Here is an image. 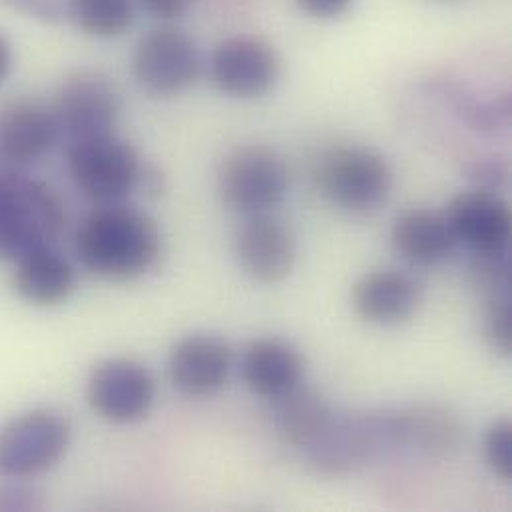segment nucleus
<instances>
[{
  "instance_id": "nucleus-30",
  "label": "nucleus",
  "mask_w": 512,
  "mask_h": 512,
  "mask_svg": "<svg viewBox=\"0 0 512 512\" xmlns=\"http://www.w3.org/2000/svg\"><path fill=\"white\" fill-rule=\"evenodd\" d=\"M12 68V46L8 38L0 32V84L6 80Z\"/></svg>"
},
{
  "instance_id": "nucleus-17",
  "label": "nucleus",
  "mask_w": 512,
  "mask_h": 512,
  "mask_svg": "<svg viewBox=\"0 0 512 512\" xmlns=\"http://www.w3.org/2000/svg\"><path fill=\"white\" fill-rule=\"evenodd\" d=\"M242 375L250 391L265 399H277L301 385L305 361L285 341L257 339L244 353Z\"/></svg>"
},
{
  "instance_id": "nucleus-29",
  "label": "nucleus",
  "mask_w": 512,
  "mask_h": 512,
  "mask_svg": "<svg viewBox=\"0 0 512 512\" xmlns=\"http://www.w3.org/2000/svg\"><path fill=\"white\" fill-rule=\"evenodd\" d=\"M34 507V501H32V491H26L22 487H8V489H2L0 491V509H6V511H12V509H30Z\"/></svg>"
},
{
  "instance_id": "nucleus-19",
  "label": "nucleus",
  "mask_w": 512,
  "mask_h": 512,
  "mask_svg": "<svg viewBox=\"0 0 512 512\" xmlns=\"http://www.w3.org/2000/svg\"><path fill=\"white\" fill-rule=\"evenodd\" d=\"M391 242L401 256L417 265H437L449 259L459 244L447 216L423 208L397 216Z\"/></svg>"
},
{
  "instance_id": "nucleus-16",
  "label": "nucleus",
  "mask_w": 512,
  "mask_h": 512,
  "mask_svg": "<svg viewBox=\"0 0 512 512\" xmlns=\"http://www.w3.org/2000/svg\"><path fill=\"white\" fill-rule=\"evenodd\" d=\"M353 307L369 323L399 325L415 315L423 301L421 283L399 269H379L353 285Z\"/></svg>"
},
{
  "instance_id": "nucleus-2",
  "label": "nucleus",
  "mask_w": 512,
  "mask_h": 512,
  "mask_svg": "<svg viewBox=\"0 0 512 512\" xmlns=\"http://www.w3.org/2000/svg\"><path fill=\"white\" fill-rule=\"evenodd\" d=\"M64 226V208L56 192L20 174L0 176V259L20 257L54 246Z\"/></svg>"
},
{
  "instance_id": "nucleus-23",
  "label": "nucleus",
  "mask_w": 512,
  "mask_h": 512,
  "mask_svg": "<svg viewBox=\"0 0 512 512\" xmlns=\"http://www.w3.org/2000/svg\"><path fill=\"white\" fill-rule=\"evenodd\" d=\"M471 277L485 299L511 295V257L509 252L473 254Z\"/></svg>"
},
{
  "instance_id": "nucleus-20",
  "label": "nucleus",
  "mask_w": 512,
  "mask_h": 512,
  "mask_svg": "<svg viewBox=\"0 0 512 512\" xmlns=\"http://www.w3.org/2000/svg\"><path fill=\"white\" fill-rule=\"evenodd\" d=\"M273 427L277 437L291 447L309 449L329 427L333 409L309 387H295L289 393L273 399Z\"/></svg>"
},
{
  "instance_id": "nucleus-10",
  "label": "nucleus",
  "mask_w": 512,
  "mask_h": 512,
  "mask_svg": "<svg viewBox=\"0 0 512 512\" xmlns=\"http://www.w3.org/2000/svg\"><path fill=\"white\" fill-rule=\"evenodd\" d=\"M88 403L110 423H134L144 419L156 399V383L150 371L132 359H108L94 367L88 379Z\"/></svg>"
},
{
  "instance_id": "nucleus-11",
  "label": "nucleus",
  "mask_w": 512,
  "mask_h": 512,
  "mask_svg": "<svg viewBox=\"0 0 512 512\" xmlns=\"http://www.w3.org/2000/svg\"><path fill=\"white\" fill-rule=\"evenodd\" d=\"M281 72L277 52L257 36H230L210 58V74L220 92L232 98H259L267 94Z\"/></svg>"
},
{
  "instance_id": "nucleus-7",
  "label": "nucleus",
  "mask_w": 512,
  "mask_h": 512,
  "mask_svg": "<svg viewBox=\"0 0 512 512\" xmlns=\"http://www.w3.org/2000/svg\"><path fill=\"white\" fill-rule=\"evenodd\" d=\"M218 192L236 214L246 218L267 214L289 192V168L271 148H236L220 164Z\"/></svg>"
},
{
  "instance_id": "nucleus-26",
  "label": "nucleus",
  "mask_w": 512,
  "mask_h": 512,
  "mask_svg": "<svg viewBox=\"0 0 512 512\" xmlns=\"http://www.w3.org/2000/svg\"><path fill=\"white\" fill-rule=\"evenodd\" d=\"M12 10H18L30 18L56 22L66 16V2L62 0H2Z\"/></svg>"
},
{
  "instance_id": "nucleus-5",
  "label": "nucleus",
  "mask_w": 512,
  "mask_h": 512,
  "mask_svg": "<svg viewBox=\"0 0 512 512\" xmlns=\"http://www.w3.org/2000/svg\"><path fill=\"white\" fill-rule=\"evenodd\" d=\"M66 166L76 188L94 204H122L140 184L144 170L138 152L112 134L70 140Z\"/></svg>"
},
{
  "instance_id": "nucleus-15",
  "label": "nucleus",
  "mask_w": 512,
  "mask_h": 512,
  "mask_svg": "<svg viewBox=\"0 0 512 512\" xmlns=\"http://www.w3.org/2000/svg\"><path fill=\"white\" fill-rule=\"evenodd\" d=\"M60 134L54 108L36 98H16L0 108V156L14 164L42 160Z\"/></svg>"
},
{
  "instance_id": "nucleus-27",
  "label": "nucleus",
  "mask_w": 512,
  "mask_h": 512,
  "mask_svg": "<svg viewBox=\"0 0 512 512\" xmlns=\"http://www.w3.org/2000/svg\"><path fill=\"white\" fill-rule=\"evenodd\" d=\"M136 4L152 18L170 22L188 14L194 0H136Z\"/></svg>"
},
{
  "instance_id": "nucleus-9",
  "label": "nucleus",
  "mask_w": 512,
  "mask_h": 512,
  "mask_svg": "<svg viewBox=\"0 0 512 512\" xmlns=\"http://www.w3.org/2000/svg\"><path fill=\"white\" fill-rule=\"evenodd\" d=\"M54 114L70 140L112 134L120 116V94L100 72H76L58 88Z\"/></svg>"
},
{
  "instance_id": "nucleus-21",
  "label": "nucleus",
  "mask_w": 512,
  "mask_h": 512,
  "mask_svg": "<svg viewBox=\"0 0 512 512\" xmlns=\"http://www.w3.org/2000/svg\"><path fill=\"white\" fill-rule=\"evenodd\" d=\"M136 6V0H66V18L88 36L116 38L132 28Z\"/></svg>"
},
{
  "instance_id": "nucleus-3",
  "label": "nucleus",
  "mask_w": 512,
  "mask_h": 512,
  "mask_svg": "<svg viewBox=\"0 0 512 512\" xmlns=\"http://www.w3.org/2000/svg\"><path fill=\"white\" fill-rule=\"evenodd\" d=\"M397 447H405V415L361 411L333 415L329 427L307 451L319 471L347 475Z\"/></svg>"
},
{
  "instance_id": "nucleus-8",
  "label": "nucleus",
  "mask_w": 512,
  "mask_h": 512,
  "mask_svg": "<svg viewBox=\"0 0 512 512\" xmlns=\"http://www.w3.org/2000/svg\"><path fill=\"white\" fill-rule=\"evenodd\" d=\"M132 72L148 94L172 98L196 84L202 72V56L194 38L184 30L160 26L138 40Z\"/></svg>"
},
{
  "instance_id": "nucleus-4",
  "label": "nucleus",
  "mask_w": 512,
  "mask_h": 512,
  "mask_svg": "<svg viewBox=\"0 0 512 512\" xmlns=\"http://www.w3.org/2000/svg\"><path fill=\"white\" fill-rule=\"evenodd\" d=\"M321 194L351 214H367L383 206L393 188L387 160L365 146H335L325 150L313 168Z\"/></svg>"
},
{
  "instance_id": "nucleus-13",
  "label": "nucleus",
  "mask_w": 512,
  "mask_h": 512,
  "mask_svg": "<svg viewBox=\"0 0 512 512\" xmlns=\"http://www.w3.org/2000/svg\"><path fill=\"white\" fill-rule=\"evenodd\" d=\"M445 216L457 242L473 254L509 252L511 208L495 192H463L451 200Z\"/></svg>"
},
{
  "instance_id": "nucleus-12",
  "label": "nucleus",
  "mask_w": 512,
  "mask_h": 512,
  "mask_svg": "<svg viewBox=\"0 0 512 512\" xmlns=\"http://www.w3.org/2000/svg\"><path fill=\"white\" fill-rule=\"evenodd\" d=\"M232 361V347L226 339L194 333L172 349L168 361L170 381L186 397H210L228 383Z\"/></svg>"
},
{
  "instance_id": "nucleus-6",
  "label": "nucleus",
  "mask_w": 512,
  "mask_h": 512,
  "mask_svg": "<svg viewBox=\"0 0 512 512\" xmlns=\"http://www.w3.org/2000/svg\"><path fill=\"white\" fill-rule=\"evenodd\" d=\"M72 439L68 417L54 409L26 411L0 427V477H38L66 455Z\"/></svg>"
},
{
  "instance_id": "nucleus-25",
  "label": "nucleus",
  "mask_w": 512,
  "mask_h": 512,
  "mask_svg": "<svg viewBox=\"0 0 512 512\" xmlns=\"http://www.w3.org/2000/svg\"><path fill=\"white\" fill-rule=\"evenodd\" d=\"M485 457L493 473L503 479H512V423L509 419H499L491 425L485 435Z\"/></svg>"
},
{
  "instance_id": "nucleus-18",
  "label": "nucleus",
  "mask_w": 512,
  "mask_h": 512,
  "mask_svg": "<svg viewBox=\"0 0 512 512\" xmlns=\"http://www.w3.org/2000/svg\"><path fill=\"white\" fill-rule=\"evenodd\" d=\"M14 289L30 305L52 307L64 303L76 287L72 263L54 246L38 248L16 261Z\"/></svg>"
},
{
  "instance_id": "nucleus-28",
  "label": "nucleus",
  "mask_w": 512,
  "mask_h": 512,
  "mask_svg": "<svg viewBox=\"0 0 512 512\" xmlns=\"http://www.w3.org/2000/svg\"><path fill=\"white\" fill-rule=\"evenodd\" d=\"M353 0H297V4L315 18H335L347 12Z\"/></svg>"
},
{
  "instance_id": "nucleus-1",
  "label": "nucleus",
  "mask_w": 512,
  "mask_h": 512,
  "mask_svg": "<svg viewBox=\"0 0 512 512\" xmlns=\"http://www.w3.org/2000/svg\"><path fill=\"white\" fill-rule=\"evenodd\" d=\"M162 236L156 222L122 204L100 206L88 214L74 236L80 263L106 281H132L148 273L160 257Z\"/></svg>"
},
{
  "instance_id": "nucleus-14",
  "label": "nucleus",
  "mask_w": 512,
  "mask_h": 512,
  "mask_svg": "<svg viewBox=\"0 0 512 512\" xmlns=\"http://www.w3.org/2000/svg\"><path fill=\"white\" fill-rule=\"evenodd\" d=\"M234 248L242 269L259 283L283 281L297 257L293 232L269 214L246 218L236 234Z\"/></svg>"
},
{
  "instance_id": "nucleus-22",
  "label": "nucleus",
  "mask_w": 512,
  "mask_h": 512,
  "mask_svg": "<svg viewBox=\"0 0 512 512\" xmlns=\"http://www.w3.org/2000/svg\"><path fill=\"white\" fill-rule=\"evenodd\" d=\"M405 415V445H415L425 453H447L459 441L457 421L439 409L425 407Z\"/></svg>"
},
{
  "instance_id": "nucleus-24",
  "label": "nucleus",
  "mask_w": 512,
  "mask_h": 512,
  "mask_svg": "<svg viewBox=\"0 0 512 512\" xmlns=\"http://www.w3.org/2000/svg\"><path fill=\"white\" fill-rule=\"evenodd\" d=\"M485 337L493 351L509 357L512 353L511 295L487 299L485 311Z\"/></svg>"
}]
</instances>
